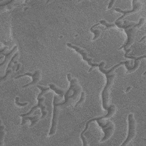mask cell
Listing matches in <instances>:
<instances>
[{
  "instance_id": "12",
  "label": "cell",
  "mask_w": 146,
  "mask_h": 146,
  "mask_svg": "<svg viewBox=\"0 0 146 146\" xmlns=\"http://www.w3.org/2000/svg\"><path fill=\"white\" fill-rule=\"evenodd\" d=\"M21 1L11 0V1H5L1 2L0 4V13H2L7 10H11L12 9L16 7L17 5H19Z\"/></svg>"
},
{
  "instance_id": "13",
  "label": "cell",
  "mask_w": 146,
  "mask_h": 146,
  "mask_svg": "<svg viewBox=\"0 0 146 146\" xmlns=\"http://www.w3.org/2000/svg\"><path fill=\"white\" fill-rule=\"evenodd\" d=\"M18 56H19V52H18V51H17L15 53V54L14 55V56L12 57L11 59L10 60L9 63L7 64V68H6V70L5 74L4 75V76H3L1 78V82L3 81V80H6L7 79V78H8V76L12 72V71H13L12 67L13 66L15 60H16L18 58Z\"/></svg>"
},
{
  "instance_id": "18",
  "label": "cell",
  "mask_w": 146,
  "mask_h": 146,
  "mask_svg": "<svg viewBox=\"0 0 146 146\" xmlns=\"http://www.w3.org/2000/svg\"><path fill=\"white\" fill-rule=\"evenodd\" d=\"M6 131L5 125L2 123V120L0 121V146L3 145V140L5 136Z\"/></svg>"
},
{
  "instance_id": "26",
  "label": "cell",
  "mask_w": 146,
  "mask_h": 146,
  "mask_svg": "<svg viewBox=\"0 0 146 146\" xmlns=\"http://www.w3.org/2000/svg\"><path fill=\"white\" fill-rule=\"evenodd\" d=\"M21 66V63H18V65H17V68H16L15 71H18L19 70Z\"/></svg>"
},
{
  "instance_id": "29",
  "label": "cell",
  "mask_w": 146,
  "mask_h": 146,
  "mask_svg": "<svg viewBox=\"0 0 146 146\" xmlns=\"http://www.w3.org/2000/svg\"><path fill=\"white\" fill-rule=\"evenodd\" d=\"M145 73H146V72H145V71H144V72L143 73V75H145Z\"/></svg>"
},
{
  "instance_id": "5",
  "label": "cell",
  "mask_w": 146,
  "mask_h": 146,
  "mask_svg": "<svg viewBox=\"0 0 146 146\" xmlns=\"http://www.w3.org/2000/svg\"><path fill=\"white\" fill-rule=\"evenodd\" d=\"M94 121H96L98 124L102 129L104 133V135L101 139L100 142L103 143L106 141L113 135L115 131V124L111 120L104 118L103 116L91 119L88 121L91 123Z\"/></svg>"
},
{
  "instance_id": "1",
  "label": "cell",
  "mask_w": 146,
  "mask_h": 146,
  "mask_svg": "<svg viewBox=\"0 0 146 146\" xmlns=\"http://www.w3.org/2000/svg\"><path fill=\"white\" fill-rule=\"evenodd\" d=\"M128 63H129V60H125V61L121 62L111 67L110 70H106L104 68V67L105 65V62L102 61L100 63H99L98 67H99V71L103 74H104L106 77V84L102 92V106L104 110H107L108 107L110 92L111 87L113 84L114 80L116 76V73L114 72V71L120 66Z\"/></svg>"
},
{
  "instance_id": "19",
  "label": "cell",
  "mask_w": 146,
  "mask_h": 146,
  "mask_svg": "<svg viewBox=\"0 0 146 146\" xmlns=\"http://www.w3.org/2000/svg\"><path fill=\"white\" fill-rule=\"evenodd\" d=\"M99 24H102L104 26H106V28L104 29V30H107V29H111L112 27H116V25L115 23H108L106 20L104 19H102V20H100L99 21Z\"/></svg>"
},
{
  "instance_id": "8",
  "label": "cell",
  "mask_w": 146,
  "mask_h": 146,
  "mask_svg": "<svg viewBox=\"0 0 146 146\" xmlns=\"http://www.w3.org/2000/svg\"><path fill=\"white\" fill-rule=\"evenodd\" d=\"M67 46L68 47H70L72 49H74L75 51H76L77 52H78L79 54L81 55V56H82V58L83 59L87 62V63L88 64V65H90L91 66V68L88 70V72H90L91 71H92L95 67H98L99 66V64L98 63H94L92 62V59L91 58H89L88 56V54L87 52H86V51L82 48H80V47L78 46H76V45H74V44H72V43H67Z\"/></svg>"
},
{
  "instance_id": "3",
  "label": "cell",
  "mask_w": 146,
  "mask_h": 146,
  "mask_svg": "<svg viewBox=\"0 0 146 146\" xmlns=\"http://www.w3.org/2000/svg\"><path fill=\"white\" fill-rule=\"evenodd\" d=\"M82 92V87L79 83L77 79L73 78L70 82V87L67 91L66 92L63 102H59V106L61 108L66 107L71 105L78 98Z\"/></svg>"
},
{
  "instance_id": "14",
  "label": "cell",
  "mask_w": 146,
  "mask_h": 146,
  "mask_svg": "<svg viewBox=\"0 0 146 146\" xmlns=\"http://www.w3.org/2000/svg\"><path fill=\"white\" fill-rule=\"evenodd\" d=\"M17 49H18V46H15L10 51H9L7 52H5L2 54H1V55H3L5 56L4 60L2 62H1V63L0 64L1 67H2L3 66H5L6 64L9 63V62L11 59L12 57L14 56L15 53L17 51Z\"/></svg>"
},
{
  "instance_id": "11",
  "label": "cell",
  "mask_w": 146,
  "mask_h": 146,
  "mask_svg": "<svg viewBox=\"0 0 146 146\" xmlns=\"http://www.w3.org/2000/svg\"><path fill=\"white\" fill-rule=\"evenodd\" d=\"M124 57L125 58H128V59H133L134 60V64L133 65V66H131L129 65V63H125L124 64L125 67L127 69V71L126 72V73L127 74H130L132 73L133 72H134L135 70H136L140 65V60L144 58H145L146 56L145 55H142V56H133V55H129L128 54H124Z\"/></svg>"
},
{
  "instance_id": "6",
  "label": "cell",
  "mask_w": 146,
  "mask_h": 146,
  "mask_svg": "<svg viewBox=\"0 0 146 146\" xmlns=\"http://www.w3.org/2000/svg\"><path fill=\"white\" fill-rule=\"evenodd\" d=\"M60 96L58 95H54L53 98V111L52 118L51 120V126L48 133L49 136H52L55 134L57 129L59 116L60 113V107L59 106Z\"/></svg>"
},
{
  "instance_id": "27",
  "label": "cell",
  "mask_w": 146,
  "mask_h": 146,
  "mask_svg": "<svg viewBox=\"0 0 146 146\" xmlns=\"http://www.w3.org/2000/svg\"><path fill=\"white\" fill-rule=\"evenodd\" d=\"M131 88H132L131 86H128V87L126 88V90H125V92H128L131 89Z\"/></svg>"
},
{
  "instance_id": "25",
  "label": "cell",
  "mask_w": 146,
  "mask_h": 146,
  "mask_svg": "<svg viewBox=\"0 0 146 146\" xmlns=\"http://www.w3.org/2000/svg\"><path fill=\"white\" fill-rule=\"evenodd\" d=\"M67 80L68 82H70L71 80H72V76H71V74L70 73H68L67 74Z\"/></svg>"
},
{
  "instance_id": "7",
  "label": "cell",
  "mask_w": 146,
  "mask_h": 146,
  "mask_svg": "<svg viewBox=\"0 0 146 146\" xmlns=\"http://www.w3.org/2000/svg\"><path fill=\"white\" fill-rule=\"evenodd\" d=\"M128 135L125 140L123 141L120 146L127 145L130 141H131L136 136V123L133 113H129L128 116Z\"/></svg>"
},
{
  "instance_id": "17",
  "label": "cell",
  "mask_w": 146,
  "mask_h": 146,
  "mask_svg": "<svg viewBox=\"0 0 146 146\" xmlns=\"http://www.w3.org/2000/svg\"><path fill=\"white\" fill-rule=\"evenodd\" d=\"M116 110V106L114 104H111V105L108 106V107L107 108V113L106 115L103 116L104 118L109 119V118L111 117L114 115V113H115Z\"/></svg>"
},
{
  "instance_id": "23",
  "label": "cell",
  "mask_w": 146,
  "mask_h": 146,
  "mask_svg": "<svg viewBox=\"0 0 146 146\" xmlns=\"http://www.w3.org/2000/svg\"><path fill=\"white\" fill-rule=\"evenodd\" d=\"M115 0H112L111 1H110V3L108 4V7H107V9H110L113 5L114 3H115Z\"/></svg>"
},
{
  "instance_id": "28",
  "label": "cell",
  "mask_w": 146,
  "mask_h": 146,
  "mask_svg": "<svg viewBox=\"0 0 146 146\" xmlns=\"http://www.w3.org/2000/svg\"><path fill=\"white\" fill-rule=\"evenodd\" d=\"M145 37H146V36H145V35H144V36H143V37L141 39H140V40H139V42H141L143 41L144 40H145Z\"/></svg>"
},
{
  "instance_id": "2",
  "label": "cell",
  "mask_w": 146,
  "mask_h": 146,
  "mask_svg": "<svg viewBox=\"0 0 146 146\" xmlns=\"http://www.w3.org/2000/svg\"><path fill=\"white\" fill-rule=\"evenodd\" d=\"M144 21H145L144 18H140L138 23L131 22V23L129 25H124L121 23L120 21H115V25L120 29H123L124 30V32L125 33L127 36V39L125 42L122 46H121L119 48V50L123 48L124 50L125 51L128 48V47H129L133 43L137 29L141 27L144 24Z\"/></svg>"
},
{
  "instance_id": "10",
  "label": "cell",
  "mask_w": 146,
  "mask_h": 146,
  "mask_svg": "<svg viewBox=\"0 0 146 146\" xmlns=\"http://www.w3.org/2000/svg\"><path fill=\"white\" fill-rule=\"evenodd\" d=\"M26 75L31 76L32 78V81L30 83H28L22 86V88H26L30 86H33V85L36 84V83H38L40 81V80L41 79V72L39 70H35L33 73L30 72H27L23 74H20V75L17 76L15 78V79H17L22 78L23 76H26Z\"/></svg>"
},
{
  "instance_id": "9",
  "label": "cell",
  "mask_w": 146,
  "mask_h": 146,
  "mask_svg": "<svg viewBox=\"0 0 146 146\" xmlns=\"http://www.w3.org/2000/svg\"><path fill=\"white\" fill-rule=\"evenodd\" d=\"M132 3L133 7L131 10H123L120 8H115L114 9V10L116 11L123 14V15L121 16H120L119 18H117L116 20V21H120L121 19H123L124 18H125L126 16L132 14H133V13H137L141 9V8L142 7V3L140 1L134 0V1H132Z\"/></svg>"
},
{
  "instance_id": "21",
  "label": "cell",
  "mask_w": 146,
  "mask_h": 146,
  "mask_svg": "<svg viewBox=\"0 0 146 146\" xmlns=\"http://www.w3.org/2000/svg\"><path fill=\"white\" fill-rule=\"evenodd\" d=\"M86 99V94L84 91H82L81 94H80V98L79 99V100L76 102V104L75 105V107H77L79 105H80V104H82V103L84 102V101Z\"/></svg>"
},
{
  "instance_id": "20",
  "label": "cell",
  "mask_w": 146,
  "mask_h": 146,
  "mask_svg": "<svg viewBox=\"0 0 146 146\" xmlns=\"http://www.w3.org/2000/svg\"><path fill=\"white\" fill-rule=\"evenodd\" d=\"M90 31L92 33H94V36L92 38V40H95L96 39H97L99 37V36L100 35V33H101V31L99 29H94L90 28Z\"/></svg>"
},
{
  "instance_id": "15",
  "label": "cell",
  "mask_w": 146,
  "mask_h": 146,
  "mask_svg": "<svg viewBox=\"0 0 146 146\" xmlns=\"http://www.w3.org/2000/svg\"><path fill=\"white\" fill-rule=\"evenodd\" d=\"M40 119L39 115H29L26 116L22 117V122H21V125H25L27 120H30L31 121V124L30 125V127H33L35 125L39 120Z\"/></svg>"
},
{
  "instance_id": "16",
  "label": "cell",
  "mask_w": 146,
  "mask_h": 146,
  "mask_svg": "<svg viewBox=\"0 0 146 146\" xmlns=\"http://www.w3.org/2000/svg\"><path fill=\"white\" fill-rule=\"evenodd\" d=\"M48 87L51 90L54 91L58 95H59L60 98H62L63 97V96L64 95L66 92L65 90L60 88L59 87H58V86H56L55 84L53 83H50L48 84Z\"/></svg>"
},
{
  "instance_id": "22",
  "label": "cell",
  "mask_w": 146,
  "mask_h": 146,
  "mask_svg": "<svg viewBox=\"0 0 146 146\" xmlns=\"http://www.w3.org/2000/svg\"><path fill=\"white\" fill-rule=\"evenodd\" d=\"M15 104L18 106H19V107H25L27 105H28V103L27 102H26V103H21L19 102V98L18 96H17L15 98Z\"/></svg>"
},
{
  "instance_id": "24",
  "label": "cell",
  "mask_w": 146,
  "mask_h": 146,
  "mask_svg": "<svg viewBox=\"0 0 146 146\" xmlns=\"http://www.w3.org/2000/svg\"><path fill=\"white\" fill-rule=\"evenodd\" d=\"M7 48H8V47H7V46H5L3 48H1V50H0L1 54H2V53L5 52L6 51V50H7Z\"/></svg>"
},
{
  "instance_id": "4",
  "label": "cell",
  "mask_w": 146,
  "mask_h": 146,
  "mask_svg": "<svg viewBox=\"0 0 146 146\" xmlns=\"http://www.w3.org/2000/svg\"><path fill=\"white\" fill-rule=\"evenodd\" d=\"M36 87L40 90V92L38 94L37 96V100H38V103L36 106H34L31 108V109L27 113H23V114H20L19 116L21 117H23V116H26L29 115H31L33 114L35 111H36L38 108L40 109V111L42 113V115L40 116V119H43L45 118L47 115V111L46 109V105L44 104V100H45V98L43 96L47 92L50 91L51 90L49 87H46V86H42L40 85H36Z\"/></svg>"
}]
</instances>
